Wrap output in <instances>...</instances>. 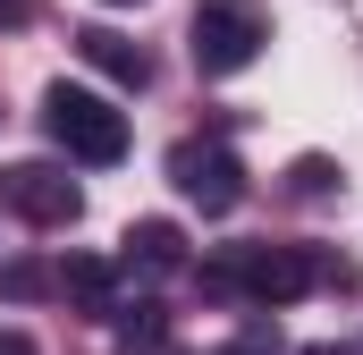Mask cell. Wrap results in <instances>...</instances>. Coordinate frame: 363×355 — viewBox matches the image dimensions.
<instances>
[{
  "label": "cell",
  "instance_id": "obj_1",
  "mask_svg": "<svg viewBox=\"0 0 363 355\" xmlns=\"http://www.w3.org/2000/svg\"><path fill=\"white\" fill-rule=\"evenodd\" d=\"M43 127H51V144L68 153V161H93V170H110V161H127V110L118 102H101L93 85H60L43 93Z\"/></svg>",
  "mask_w": 363,
  "mask_h": 355
},
{
  "label": "cell",
  "instance_id": "obj_2",
  "mask_svg": "<svg viewBox=\"0 0 363 355\" xmlns=\"http://www.w3.org/2000/svg\"><path fill=\"white\" fill-rule=\"evenodd\" d=\"M211 296H254V305H296L313 288V246H228L203 263Z\"/></svg>",
  "mask_w": 363,
  "mask_h": 355
},
{
  "label": "cell",
  "instance_id": "obj_3",
  "mask_svg": "<svg viewBox=\"0 0 363 355\" xmlns=\"http://www.w3.org/2000/svg\"><path fill=\"white\" fill-rule=\"evenodd\" d=\"M262 43H271L262 0H203V9H194V26H186V51H194V68H203V77H237V68H254V60H262Z\"/></svg>",
  "mask_w": 363,
  "mask_h": 355
},
{
  "label": "cell",
  "instance_id": "obj_4",
  "mask_svg": "<svg viewBox=\"0 0 363 355\" xmlns=\"http://www.w3.org/2000/svg\"><path fill=\"white\" fill-rule=\"evenodd\" d=\"M169 186H178L203 220H220V212L245 203V161L220 136H186V144H169Z\"/></svg>",
  "mask_w": 363,
  "mask_h": 355
},
{
  "label": "cell",
  "instance_id": "obj_5",
  "mask_svg": "<svg viewBox=\"0 0 363 355\" xmlns=\"http://www.w3.org/2000/svg\"><path fill=\"white\" fill-rule=\"evenodd\" d=\"M0 203H9L26 229H68V220L85 212L77 178H68V170H51V161H17V170H0Z\"/></svg>",
  "mask_w": 363,
  "mask_h": 355
},
{
  "label": "cell",
  "instance_id": "obj_6",
  "mask_svg": "<svg viewBox=\"0 0 363 355\" xmlns=\"http://www.w3.org/2000/svg\"><path fill=\"white\" fill-rule=\"evenodd\" d=\"M77 60L101 68L110 85H127V93L152 85V51H144V43H127V34H110V26H85V34H77Z\"/></svg>",
  "mask_w": 363,
  "mask_h": 355
},
{
  "label": "cell",
  "instance_id": "obj_7",
  "mask_svg": "<svg viewBox=\"0 0 363 355\" xmlns=\"http://www.w3.org/2000/svg\"><path fill=\"white\" fill-rule=\"evenodd\" d=\"M60 296H68L85 322H110V313H118V263H101V254H68V263H60Z\"/></svg>",
  "mask_w": 363,
  "mask_h": 355
},
{
  "label": "cell",
  "instance_id": "obj_8",
  "mask_svg": "<svg viewBox=\"0 0 363 355\" xmlns=\"http://www.w3.org/2000/svg\"><path fill=\"white\" fill-rule=\"evenodd\" d=\"M118 246H127V271H144V279L186 271V229H178V220H135Z\"/></svg>",
  "mask_w": 363,
  "mask_h": 355
},
{
  "label": "cell",
  "instance_id": "obj_9",
  "mask_svg": "<svg viewBox=\"0 0 363 355\" xmlns=\"http://www.w3.org/2000/svg\"><path fill=\"white\" fill-rule=\"evenodd\" d=\"M110 347L118 355H169V313L161 305H118L110 313Z\"/></svg>",
  "mask_w": 363,
  "mask_h": 355
},
{
  "label": "cell",
  "instance_id": "obj_10",
  "mask_svg": "<svg viewBox=\"0 0 363 355\" xmlns=\"http://www.w3.org/2000/svg\"><path fill=\"white\" fill-rule=\"evenodd\" d=\"M287 186H296V195H304V203H321V195H330V186H338V161H330V153H304V161H296V170H287Z\"/></svg>",
  "mask_w": 363,
  "mask_h": 355
},
{
  "label": "cell",
  "instance_id": "obj_11",
  "mask_svg": "<svg viewBox=\"0 0 363 355\" xmlns=\"http://www.w3.org/2000/svg\"><path fill=\"white\" fill-rule=\"evenodd\" d=\"M51 288H60V271H43V263H9L0 271V296H17V305L26 296H51Z\"/></svg>",
  "mask_w": 363,
  "mask_h": 355
},
{
  "label": "cell",
  "instance_id": "obj_12",
  "mask_svg": "<svg viewBox=\"0 0 363 355\" xmlns=\"http://www.w3.org/2000/svg\"><path fill=\"white\" fill-rule=\"evenodd\" d=\"M313 288H338V296H355V263H347V254H321V246H313Z\"/></svg>",
  "mask_w": 363,
  "mask_h": 355
},
{
  "label": "cell",
  "instance_id": "obj_13",
  "mask_svg": "<svg viewBox=\"0 0 363 355\" xmlns=\"http://www.w3.org/2000/svg\"><path fill=\"white\" fill-rule=\"evenodd\" d=\"M220 355H279V330H245L237 347H220Z\"/></svg>",
  "mask_w": 363,
  "mask_h": 355
},
{
  "label": "cell",
  "instance_id": "obj_14",
  "mask_svg": "<svg viewBox=\"0 0 363 355\" xmlns=\"http://www.w3.org/2000/svg\"><path fill=\"white\" fill-rule=\"evenodd\" d=\"M17 26H34V0H0V34H17Z\"/></svg>",
  "mask_w": 363,
  "mask_h": 355
},
{
  "label": "cell",
  "instance_id": "obj_15",
  "mask_svg": "<svg viewBox=\"0 0 363 355\" xmlns=\"http://www.w3.org/2000/svg\"><path fill=\"white\" fill-rule=\"evenodd\" d=\"M0 355H34V339L26 330H0Z\"/></svg>",
  "mask_w": 363,
  "mask_h": 355
},
{
  "label": "cell",
  "instance_id": "obj_16",
  "mask_svg": "<svg viewBox=\"0 0 363 355\" xmlns=\"http://www.w3.org/2000/svg\"><path fill=\"white\" fill-rule=\"evenodd\" d=\"M304 355H355V347H304Z\"/></svg>",
  "mask_w": 363,
  "mask_h": 355
},
{
  "label": "cell",
  "instance_id": "obj_17",
  "mask_svg": "<svg viewBox=\"0 0 363 355\" xmlns=\"http://www.w3.org/2000/svg\"><path fill=\"white\" fill-rule=\"evenodd\" d=\"M101 9H135V0H101Z\"/></svg>",
  "mask_w": 363,
  "mask_h": 355
}]
</instances>
